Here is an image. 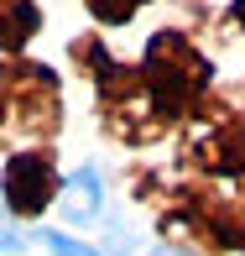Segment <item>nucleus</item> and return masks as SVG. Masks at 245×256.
<instances>
[{"label":"nucleus","instance_id":"8","mask_svg":"<svg viewBox=\"0 0 245 256\" xmlns=\"http://www.w3.org/2000/svg\"><path fill=\"white\" fill-rule=\"evenodd\" d=\"M151 256H193V251H178V246H157Z\"/></svg>","mask_w":245,"mask_h":256},{"label":"nucleus","instance_id":"3","mask_svg":"<svg viewBox=\"0 0 245 256\" xmlns=\"http://www.w3.org/2000/svg\"><path fill=\"white\" fill-rule=\"evenodd\" d=\"M57 194L52 152H10L5 157V209L10 214H42Z\"/></svg>","mask_w":245,"mask_h":256},{"label":"nucleus","instance_id":"2","mask_svg":"<svg viewBox=\"0 0 245 256\" xmlns=\"http://www.w3.org/2000/svg\"><path fill=\"white\" fill-rule=\"evenodd\" d=\"M5 131L26 136H52L57 131V78L42 63H16L5 68Z\"/></svg>","mask_w":245,"mask_h":256},{"label":"nucleus","instance_id":"6","mask_svg":"<svg viewBox=\"0 0 245 256\" xmlns=\"http://www.w3.org/2000/svg\"><path fill=\"white\" fill-rule=\"evenodd\" d=\"M89 10H94V21H104V26H120V21H131L136 10L146 6V0H84Z\"/></svg>","mask_w":245,"mask_h":256},{"label":"nucleus","instance_id":"7","mask_svg":"<svg viewBox=\"0 0 245 256\" xmlns=\"http://www.w3.org/2000/svg\"><path fill=\"white\" fill-rule=\"evenodd\" d=\"M42 240H47V251H52V256H99L94 246H84V240L63 236V230H42Z\"/></svg>","mask_w":245,"mask_h":256},{"label":"nucleus","instance_id":"4","mask_svg":"<svg viewBox=\"0 0 245 256\" xmlns=\"http://www.w3.org/2000/svg\"><path fill=\"white\" fill-rule=\"evenodd\" d=\"M99 204H104L99 172H94V168H78L73 178H68V188H63V214H68V220H94Z\"/></svg>","mask_w":245,"mask_h":256},{"label":"nucleus","instance_id":"9","mask_svg":"<svg viewBox=\"0 0 245 256\" xmlns=\"http://www.w3.org/2000/svg\"><path fill=\"white\" fill-rule=\"evenodd\" d=\"M235 21H240V26H245V0H235Z\"/></svg>","mask_w":245,"mask_h":256},{"label":"nucleus","instance_id":"1","mask_svg":"<svg viewBox=\"0 0 245 256\" xmlns=\"http://www.w3.org/2000/svg\"><path fill=\"white\" fill-rule=\"evenodd\" d=\"M146 94H151V110H157V120H178V115H188L198 100H204L209 89V63L204 52L193 48L183 32H157V37L146 42Z\"/></svg>","mask_w":245,"mask_h":256},{"label":"nucleus","instance_id":"5","mask_svg":"<svg viewBox=\"0 0 245 256\" xmlns=\"http://www.w3.org/2000/svg\"><path fill=\"white\" fill-rule=\"evenodd\" d=\"M31 26H42V10L31 0H5V52L16 58L21 42L31 37Z\"/></svg>","mask_w":245,"mask_h":256}]
</instances>
